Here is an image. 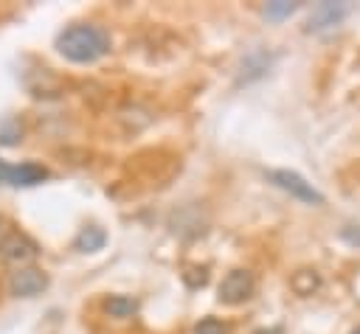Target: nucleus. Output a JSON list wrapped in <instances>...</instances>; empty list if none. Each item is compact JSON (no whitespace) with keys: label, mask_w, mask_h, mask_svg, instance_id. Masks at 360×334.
<instances>
[{"label":"nucleus","mask_w":360,"mask_h":334,"mask_svg":"<svg viewBox=\"0 0 360 334\" xmlns=\"http://www.w3.org/2000/svg\"><path fill=\"white\" fill-rule=\"evenodd\" d=\"M56 51L73 65H90L110 53V34L101 25L76 22L56 36Z\"/></svg>","instance_id":"nucleus-1"},{"label":"nucleus","mask_w":360,"mask_h":334,"mask_svg":"<svg viewBox=\"0 0 360 334\" xmlns=\"http://www.w3.org/2000/svg\"><path fill=\"white\" fill-rule=\"evenodd\" d=\"M267 180H270L276 188H281V191H287L290 196H295L298 202H307V205H323V194H321L312 182H307L298 171L276 168V171H267Z\"/></svg>","instance_id":"nucleus-2"},{"label":"nucleus","mask_w":360,"mask_h":334,"mask_svg":"<svg viewBox=\"0 0 360 334\" xmlns=\"http://www.w3.org/2000/svg\"><path fill=\"white\" fill-rule=\"evenodd\" d=\"M48 286V275L37 267H17L8 278V292L14 298H37Z\"/></svg>","instance_id":"nucleus-3"},{"label":"nucleus","mask_w":360,"mask_h":334,"mask_svg":"<svg viewBox=\"0 0 360 334\" xmlns=\"http://www.w3.org/2000/svg\"><path fill=\"white\" fill-rule=\"evenodd\" d=\"M253 292V275L248 269H231L219 283V300L222 303H242Z\"/></svg>","instance_id":"nucleus-4"},{"label":"nucleus","mask_w":360,"mask_h":334,"mask_svg":"<svg viewBox=\"0 0 360 334\" xmlns=\"http://www.w3.org/2000/svg\"><path fill=\"white\" fill-rule=\"evenodd\" d=\"M349 14V6L346 3H332V0H326V3H318L315 6V11H312V17H309V31H332V28H338L340 22H343V17Z\"/></svg>","instance_id":"nucleus-5"},{"label":"nucleus","mask_w":360,"mask_h":334,"mask_svg":"<svg viewBox=\"0 0 360 334\" xmlns=\"http://www.w3.org/2000/svg\"><path fill=\"white\" fill-rule=\"evenodd\" d=\"M37 244L28 239V236H20V233H11L8 239L0 241V255L11 264H25L31 258H37Z\"/></svg>","instance_id":"nucleus-6"},{"label":"nucleus","mask_w":360,"mask_h":334,"mask_svg":"<svg viewBox=\"0 0 360 334\" xmlns=\"http://www.w3.org/2000/svg\"><path fill=\"white\" fill-rule=\"evenodd\" d=\"M42 180H48V168H42L39 163H17V166H8V177H6V182L14 185V188L39 185Z\"/></svg>","instance_id":"nucleus-7"},{"label":"nucleus","mask_w":360,"mask_h":334,"mask_svg":"<svg viewBox=\"0 0 360 334\" xmlns=\"http://www.w3.org/2000/svg\"><path fill=\"white\" fill-rule=\"evenodd\" d=\"M104 241H107V233L101 227H96V225H87L73 239V250H79V253H96V250L104 247Z\"/></svg>","instance_id":"nucleus-8"},{"label":"nucleus","mask_w":360,"mask_h":334,"mask_svg":"<svg viewBox=\"0 0 360 334\" xmlns=\"http://www.w3.org/2000/svg\"><path fill=\"white\" fill-rule=\"evenodd\" d=\"M104 309H107V314H112V317H132V314L138 312V300L129 298V295H112V298L104 303Z\"/></svg>","instance_id":"nucleus-9"},{"label":"nucleus","mask_w":360,"mask_h":334,"mask_svg":"<svg viewBox=\"0 0 360 334\" xmlns=\"http://www.w3.org/2000/svg\"><path fill=\"white\" fill-rule=\"evenodd\" d=\"M295 8H298V3H292V0H273V3L264 6V17L273 20V22H278V20L290 17Z\"/></svg>","instance_id":"nucleus-10"},{"label":"nucleus","mask_w":360,"mask_h":334,"mask_svg":"<svg viewBox=\"0 0 360 334\" xmlns=\"http://www.w3.org/2000/svg\"><path fill=\"white\" fill-rule=\"evenodd\" d=\"M194 334H228L225 323L217 320V317H202L197 326H194Z\"/></svg>","instance_id":"nucleus-11"},{"label":"nucleus","mask_w":360,"mask_h":334,"mask_svg":"<svg viewBox=\"0 0 360 334\" xmlns=\"http://www.w3.org/2000/svg\"><path fill=\"white\" fill-rule=\"evenodd\" d=\"M6 177H8V163L0 160V182H6Z\"/></svg>","instance_id":"nucleus-12"},{"label":"nucleus","mask_w":360,"mask_h":334,"mask_svg":"<svg viewBox=\"0 0 360 334\" xmlns=\"http://www.w3.org/2000/svg\"><path fill=\"white\" fill-rule=\"evenodd\" d=\"M352 334H360V326H357V328H354V331H352Z\"/></svg>","instance_id":"nucleus-13"}]
</instances>
